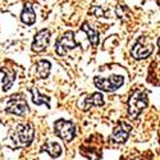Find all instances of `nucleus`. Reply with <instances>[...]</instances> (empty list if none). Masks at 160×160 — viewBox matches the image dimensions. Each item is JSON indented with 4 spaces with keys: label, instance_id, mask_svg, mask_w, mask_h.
Listing matches in <instances>:
<instances>
[{
    "label": "nucleus",
    "instance_id": "1",
    "mask_svg": "<svg viewBox=\"0 0 160 160\" xmlns=\"http://www.w3.org/2000/svg\"><path fill=\"white\" fill-rule=\"evenodd\" d=\"M35 136V128L31 123L18 124L12 135V141L16 148H26L31 145Z\"/></svg>",
    "mask_w": 160,
    "mask_h": 160
},
{
    "label": "nucleus",
    "instance_id": "2",
    "mask_svg": "<svg viewBox=\"0 0 160 160\" xmlns=\"http://www.w3.org/2000/svg\"><path fill=\"white\" fill-rule=\"evenodd\" d=\"M146 106H148V95L142 90L133 91L128 99V114L132 118H136Z\"/></svg>",
    "mask_w": 160,
    "mask_h": 160
},
{
    "label": "nucleus",
    "instance_id": "3",
    "mask_svg": "<svg viewBox=\"0 0 160 160\" xmlns=\"http://www.w3.org/2000/svg\"><path fill=\"white\" fill-rule=\"evenodd\" d=\"M54 129H55V135L58 137H60L64 142H71L76 136L74 124L72 122L64 121V119H60V121L55 122Z\"/></svg>",
    "mask_w": 160,
    "mask_h": 160
},
{
    "label": "nucleus",
    "instance_id": "4",
    "mask_svg": "<svg viewBox=\"0 0 160 160\" xmlns=\"http://www.w3.org/2000/svg\"><path fill=\"white\" fill-rule=\"evenodd\" d=\"M5 112L14 115H24L28 113V105L22 95H13L7 102Z\"/></svg>",
    "mask_w": 160,
    "mask_h": 160
},
{
    "label": "nucleus",
    "instance_id": "5",
    "mask_svg": "<svg viewBox=\"0 0 160 160\" xmlns=\"http://www.w3.org/2000/svg\"><path fill=\"white\" fill-rule=\"evenodd\" d=\"M123 82H124L123 77L118 74H113L108 78H95V86L105 92H113L118 90L123 85Z\"/></svg>",
    "mask_w": 160,
    "mask_h": 160
},
{
    "label": "nucleus",
    "instance_id": "6",
    "mask_svg": "<svg viewBox=\"0 0 160 160\" xmlns=\"http://www.w3.org/2000/svg\"><path fill=\"white\" fill-rule=\"evenodd\" d=\"M152 44L151 41L148 38V37H140L138 38V41L136 42V45L132 48L131 50V55L140 60V59H145V58H148L151 55V52H152Z\"/></svg>",
    "mask_w": 160,
    "mask_h": 160
},
{
    "label": "nucleus",
    "instance_id": "7",
    "mask_svg": "<svg viewBox=\"0 0 160 160\" xmlns=\"http://www.w3.org/2000/svg\"><path fill=\"white\" fill-rule=\"evenodd\" d=\"M78 44L74 41V35L72 31L65 32L62 38H59L55 44V52L58 55H65L69 50L77 48Z\"/></svg>",
    "mask_w": 160,
    "mask_h": 160
},
{
    "label": "nucleus",
    "instance_id": "8",
    "mask_svg": "<svg viewBox=\"0 0 160 160\" xmlns=\"http://www.w3.org/2000/svg\"><path fill=\"white\" fill-rule=\"evenodd\" d=\"M49 41H50V31H49L48 28L40 30V31L35 35L33 42H32V50H33L35 52H41V51H44V50L48 48Z\"/></svg>",
    "mask_w": 160,
    "mask_h": 160
},
{
    "label": "nucleus",
    "instance_id": "9",
    "mask_svg": "<svg viewBox=\"0 0 160 160\" xmlns=\"http://www.w3.org/2000/svg\"><path fill=\"white\" fill-rule=\"evenodd\" d=\"M129 133H131V126L127 122H121L117 128L114 129L113 135L110 136V141L114 143H123L128 140L129 137Z\"/></svg>",
    "mask_w": 160,
    "mask_h": 160
},
{
    "label": "nucleus",
    "instance_id": "10",
    "mask_svg": "<svg viewBox=\"0 0 160 160\" xmlns=\"http://www.w3.org/2000/svg\"><path fill=\"white\" fill-rule=\"evenodd\" d=\"M104 104V98L101 94L99 92H95V94H92L90 96H87L85 100H83V109L87 110L92 106H101Z\"/></svg>",
    "mask_w": 160,
    "mask_h": 160
},
{
    "label": "nucleus",
    "instance_id": "11",
    "mask_svg": "<svg viewBox=\"0 0 160 160\" xmlns=\"http://www.w3.org/2000/svg\"><path fill=\"white\" fill-rule=\"evenodd\" d=\"M0 71L4 73V78H3V90H4V91H8V90L13 86V83H14L16 72L12 71V69H8V68H2Z\"/></svg>",
    "mask_w": 160,
    "mask_h": 160
},
{
    "label": "nucleus",
    "instance_id": "12",
    "mask_svg": "<svg viewBox=\"0 0 160 160\" xmlns=\"http://www.w3.org/2000/svg\"><path fill=\"white\" fill-rule=\"evenodd\" d=\"M21 19L23 23L26 24H33L35 21H36V14H35V12L32 9V7L30 4H26L24 5V9L22 12V14H21Z\"/></svg>",
    "mask_w": 160,
    "mask_h": 160
},
{
    "label": "nucleus",
    "instance_id": "13",
    "mask_svg": "<svg viewBox=\"0 0 160 160\" xmlns=\"http://www.w3.org/2000/svg\"><path fill=\"white\" fill-rule=\"evenodd\" d=\"M42 151L48 152L51 158H58L62 154V146L58 142H49L42 146Z\"/></svg>",
    "mask_w": 160,
    "mask_h": 160
},
{
    "label": "nucleus",
    "instance_id": "14",
    "mask_svg": "<svg viewBox=\"0 0 160 160\" xmlns=\"http://www.w3.org/2000/svg\"><path fill=\"white\" fill-rule=\"evenodd\" d=\"M50 68H51L50 62H48V60H40L37 63V65H36V73H37V76L40 78L44 79V78H46L49 76Z\"/></svg>",
    "mask_w": 160,
    "mask_h": 160
},
{
    "label": "nucleus",
    "instance_id": "15",
    "mask_svg": "<svg viewBox=\"0 0 160 160\" xmlns=\"http://www.w3.org/2000/svg\"><path fill=\"white\" fill-rule=\"evenodd\" d=\"M82 31H85V32L87 33L91 45H92V46H98V44H99V33H98L94 28H92L88 23H85V24L82 26Z\"/></svg>",
    "mask_w": 160,
    "mask_h": 160
},
{
    "label": "nucleus",
    "instance_id": "16",
    "mask_svg": "<svg viewBox=\"0 0 160 160\" xmlns=\"http://www.w3.org/2000/svg\"><path fill=\"white\" fill-rule=\"evenodd\" d=\"M32 101L36 104V105H48V106H50V99L48 98V96H44V95H41L40 94V91L38 90H36V88H33L32 91Z\"/></svg>",
    "mask_w": 160,
    "mask_h": 160
},
{
    "label": "nucleus",
    "instance_id": "17",
    "mask_svg": "<svg viewBox=\"0 0 160 160\" xmlns=\"http://www.w3.org/2000/svg\"><path fill=\"white\" fill-rule=\"evenodd\" d=\"M159 54H158V59H159V63H160V38H159Z\"/></svg>",
    "mask_w": 160,
    "mask_h": 160
}]
</instances>
